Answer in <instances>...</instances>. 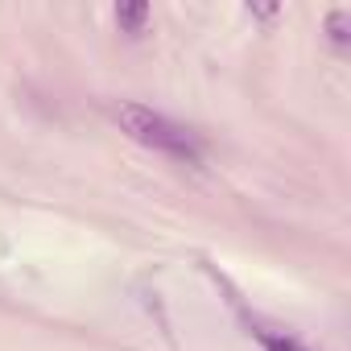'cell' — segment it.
Masks as SVG:
<instances>
[{"instance_id": "1", "label": "cell", "mask_w": 351, "mask_h": 351, "mask_svg": "<svg viewBox=\"0 0 351 351\" xmlns=\"http://www.w3.org/2000/svg\"><path fill=\"white\" fill-rule=\"evenodd\" d=\"M112 116H116V124H120L136 145L199 165V157H203V153H199V141H195L182 124H173L169 116H161V112H153V108H145V104H116Z\"/></svg>"}, {"instance_id": "2", "label": "cell", "mask_w": 351, "mask_h": 351, "mask_svg": "<svg viewBox=\"0 0 351 351\" xmlns=\"http://www.w3.org/2000/svg\"><path fill=\"white\" fill-rule=\"evenodd\" d=\"M149 5H120L116 9V25L124 29V34H132V38H141L145 34V25H149Z\"/></svg>"}, {"instance_id": "3", "label": "cell", "mask_w": 351, "mask_h": 351, "mask_svg": "<svg viewBox=\"0 0 351 351\" xmlns=\"http://www.w3.org/2000/svg\"><path fill=\"white\" fill-rule=\"evenodd\" d=\"M261 343H265V351H314V347H306L302 339H293V335H269V330H252Z\"/></svg>"}, {"instance_id": "4", "label": "cell", "mask_w": 351, "mask_h": 351, "mask_svg": "<svg viewBox=\"0 0 351 351\" xmlns=\"http://www.w3.org/2000/svg\"><path fill=\"white\" fill-rule=\"evenodd\" d=\"M347 21H351V13H347V9H335V13L326 17V34H330V42H335L339 50L347 46Z\"/></svg>"}]
</instances>
